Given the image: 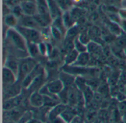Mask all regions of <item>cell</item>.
Returning <instances> with one entry per match:
<instances>
[{"mask_svg":"<svg viewBox=\"0 0 126 123\" xmlns=\"http://www.w3.org/2000/svg\"><path fill=\"white\" fill-rule=\"evenodd\" d=\"M36 65V61L32 58L23 59L19 64L17 79L22 81L34 70Z\"/></svg>","mask_w":126,"mask_h":123,"instance_id":"1","label":"cell"},{"mask_svg":"<svg viewBox=\"0 0 126 123\" xmlns=\"http://www.w3.org/2000/svg\"><path fill=\"white\" fill-rule=\"evenodd\" d=\"M16 30L29 43H39L42 42L41 41L42 40V35L37 31V29L29 28H25V27L18 25V27L16 28Z\"/></svg>","mask_w":126,"mask_h":123,"instance_id":"2","label":"cell"},{"mask_svg":"<svg viewBox=\"0 0 126 123\" xmlns=\"http://www.w3.org/2000/svg\"><path fill=\"white\" fill-rule=\"evenodd\" d=\"M7 37L18 49L21 50H25L26 49L25 39L16 29H14V28L9 29L7 32Z\"/></svg>","mask_w":126,"mask_h":123,"instance_id":"3","label":"cell"},{"mask_svg":"<svg viewBox=\"0 0 126 123\" xmlns=\"http://www.w3.org/2000/svg\"><path fill=\"white\" fill-rule=\"evenodd\" d=\"M46 87L48 91V96H50L53 98H56V96H58V95L65 87L64 84L59 78L46 84Z\"/></svg>","mask_w":126,"mask_h":123,"instance_id":"4","label":"cell"},{"mask_svg":"<svg viewBox=\"0 0 126 123\" xmlns=\"http://www.w3.org/2000/svg\"><path fill=\"white\" fill-rule=\"evenodd\" d=\"M2 73V81L3 87H6L15 84L17 81V75L7 67H3Z\"/></svg>","mask_w":126,"mask_h":123,"instance_id":"5","label":"cell"},{"mask_svg":"<svg viewBox=\"0 0 126 123\" xmlns=\"http://www.w3.org/2000/svg\"><path fill=\"white\" fill-rule=\"evenodd\" d=\"M18 25L29 28H35L36 29L39 27V24L36 21L33 17L28 16V15H22L19 18H18Z\"/></svg>","mask_w":126,"mask_h":123,"instance_id":"6","label":"cell"},{"mask_svg":"<svg viewBox=\"0 0 126 123\" xmlns=\"http://www.w3.org/2000/svg\"><path fill=\"white\" fill-rule=\"evenodd\" d=\"M4 98L8 100L16 96H18L21 93V86L19 84H16V82L11 86L4 87Z\"/></svg>","mask_w":126,"mask_h":123,"instance_id":"7","label":"cell"},{"mask_svg":"<svg viewBox=\"0 0 126 123\" xmlns=\"http://www.w3.org/2000/svg\"><path fill=\"white\" fill-rule=\"evenodd\" d=\"M20 6L24 15L33 17L38 13L37 5L35 2H21Z\"/></svg>","mask_w":126,"mask_h":123,"instance_id":"8","label":"cell"},{"mask_svg":"<svg viewBox=\"0 0 126 123\" xmlns=\"http://www.w3.org/2000/svg\"><path fill=\"white\" fill-rule=\"evenodd\" d=\"M29 103L33 107H41L45 104V97L39 91L33 92L29 98Z\"/></svg>","mask_w":126,"mask_h":123,"instance_id":"9","label":"cell"},{"mask_svg":"<svg viewBox=\"0 0 126 123\" xmlns=\"http://www.w3.org/2000/svg\"><path fill=\"white\" fill-rule=\"evenodd\" d=\"M67 109L66 105L64 104H57L54 107H53V109L50 111L49 115H48V118L50 120L54 121L57 117L60 116L62 115V113L64 112L65 110Z\"/></svg>","mask_w":126,"mask_h":123,"instance_id":"10","label":"cell"},{"mask_svg":"<svg viewBox=\"0 0 126 123\" xmlns=\"http://www.w3.org/2000/svg\"><path fill=\"white\" fill-rule=\"evenodd\" d=\"M79 90L77 87H68V104L71 106L77 105L78 101V96H79Z\"/></svg>","mask_w":126,"mask_h":123,"instance_id":"11","label":"cell"},{"mask_svg":"<svg viewBox=\"0 0 126 123\" xmlns=\"http://www.w3.org/2000/svg\"><path fill=\"white\" fill-rule=\"evenodd\" d=\"M59 79L64 84L65 87H71L74 83H75L76 78L67 72H61L59 74Z\"/></svg>","mask_w":126,"mask_h":123,"instance_id":"12","label":"cell"},{"mask_svg":"<svg viewBox=\"0 0 126 123\" xmlns=\"http://www.w3.org/2000/svg\"><path fill=\"white\" fill-rule=\"evenodd\" d=\"M90 60V56L89 54L86 52H82L79 53L77 60L73 65V67H85Z\"/></svg>","mask_w":126,"mask_h":123,"instance_id":"13","label":"cell"},{"mask_svg":"<svg viewBox=\"0 0 126 123\" xmlns=\"http://www.w3.org/2000/svg\"><path fill=\"white\" fill-rule=\"evenodd\" d=\"M47 2L49 11H50V15H51L53 20L59 17L60 16V8L59 7V5H57L55 0H47Z\"/></svg>","mask_w":126,"mask_h":123,"instance_id":"14","label":"cell"},{"mask_svg":"<svg viewBox=\"0 0 126 123\" xmlns=\"http://www.w3.org/2000/svg\"><path fill=\"white\" fill-rule=\"evenodd\" d=\"M21 102H22V98L19 95L14 98L5 100L4 101L3 107L5 110H11V109H13V108L16 107V106L19 105Z\"/></svg>","mask_w":126,"mask_h":123,"instance_id":"15","label":"cell"},{"mask_svg":"<svg viewBox=\"0 0 126 123\" xmlns=\"http://www.w3.org/2000/svg\"><path fill=\"white\" fill-rule=\"evenodd\" d=\"M79 54V53L75 49H74L73 50L68 51V54L65 56V64L67 65L74 64L75 63V61L77 60Z\"/></svg>","mask_w":126,"mask_h":123,"instance_id":"16","label":"cell"},{"mask_svg":"<svg viewBox=\"0 0 126 123\" xmlns=\"http://www.w3.org/2000/svg\"><path fill=\"white\" fill-rule=\"evenodd\" d=\"M62 20H63V23H64L65 28H72L73 27L74 21V19H73L71 14L68 11H66L65 13V14L63 15Z\"/></svg>","mask_w":126,"mask_h":123,"instance_id":"17","label":"cell"},{"mask_svg":"<svg viewBox=\"0 0 126 123\" xmlns=\"http://www.w3.org/2000/svg\"><path fill=\"white\" fill-rule=\"evenodd\" d=\"M5 21L7 25L11 26V27H14L16 25H18V18L15 15H14L12 13L8 14L5 16Z\"/></svg>","mask_w":126,"mask_h":123,"instance_id":"18","label":"cell"},{"mask_svg":"<svg viewBox=\"0 0 126 123\" xmlns=\"http://www.w3.org/2000/svg\"><path fill=\"white\" fill-rule=\"evenodd\" d=\"M74 49L79 52V53H82V52H86L88 50L87 46H85V44H84L83 43H82L79 37H76L74 39Z\"/></svg>","mask_w":126,"mask_h":123,"instance_id":"19","label":"cell"},{"mask_svg":"<svg viewBox=\"0 0 126 123\" xmlns=\"http://www.w3.org/2000/svg\"><path fill=\"white\" fill-rule=\"evenodd\" d=\"M60 116L64 119V121L66 123H70L74 119L75 115L73 112H71V110H68V109H66L64 112L62 113V115Z\"/></svg>","mask_w":126,"mask_h":123,"instance_id":"20","label":"cell"},{"mask_svg":"<svg viewBox=\"0 0 126 123\" xmlns=\"http://www.w3.org/2000/svg\"><path fill=\"white\" fill-rule=\"evenodd\" d=\"M82 93H83L84 98L85 99V102H88V101L90 102L93 99V98L94 97L91 87H90L88 86H86V87L82 91Z\"/></svg>","mask_w":126,"mask_h":123,"instance_id":"21","label":"cell"},{"mask_svg":"<svg viewBox=\"0 0 126 123\" xmlns=\"http://www.w3.org/2000/svg\"><path fill=\"white\" fill-rule=\"evenodd\" d=\"M60 9L66 10L71 6V2L70 0H55Z\"/></svg>","mask_w":126,"mask_h":123,"instance_id":"22","label":"cell"},{"mask_svg":"<svg viewBox=\"0 0 126 123\" xmlns=\"http://www.w3.org/2000/svg\"><path fill=\"white\" fill-rule=\"evenodd\" d=\"M116 46L121 49H125L126 47V35H119L116 41Z\"/></svg>","mask_w":126,"mask_h":123,"instance_id":"23","label":"cell"},{"mask_svg":"<svg viewBox=\"0 0 126 123\" xmlns=\"http://www.w3.org/2000/svg\"><path fill=\"white\" fill-rule=\"evenodd\" d=\"M5 4L11 7V8L16 5H18L21 3V0H4Z\"/></svg>","mask_w":126,"mask_h":123,"instance_id":"24","label":"cell"},{"mask_svg":"<svg viewBox=\"0 0 126 123\" xmlns=\"http://www.w3.org/2000/svg\"><path fill=\"white\" fill-rule=\"evenodd\" d=\"M51 33L53 34V37L56 39H60L61 38V35L62 34L57 28H56L55 27H52L51 28Z\"/></svg>","mask_w":126,"mask_h":123,"instance_id":"25","label":"cell"},{"mask_svg":"<svg viewBox=\"0 0 126 123\" xmlns=\"http://www.w3.org/2000/svg\"><path fill=\"white\" fill-rule=\"evenodd\" d=\"M119 110L120 111H122L123 113L126 112V100L121 101L119 105Z\"/></svg>","mask_w":126,"mask_h":123,"instance_id":"26","label":"cell"},{"mask_svg":"<svg viewBox=\"0 0 126 123\" xmlns=\"http://www.w3.org/2000/svg\"><path fill=\"white\" fill-rule=\"evenodd\" d=\"M119 15L121 17H122L123 20H126V10L123 9V10H120L119 12Z\"/></svg>","mask_w":126,"mask_h":123,"instance_id":"27","label":"cell"},{"mask_svg":"<svg viewBox=\"0 0 126 123\" xmlns=\"http://www.w3.org/2000/svg\"><path fill=\"white\" fill-rule=\"evenodd\" d=\"M21 2H35L36 0H21Z\"/></svg>","mask_w":126,"mask_h":123,"instance_id":"28","label":"cell"},{"mask_svg":"<svg viewBox=\"0 0 126 123\" xmlns=\"http://www.w3.org/2000/svg\"><path fill=\"white\" fill-rule=\"evenodd\" d=\"M124 52H125V57H126V47L124 49Z\"/></svg>","mask_w":126,"mask_h":123,"instance_id":"29","label":"cell"},{"mask_svg":"<svg viewBox=\"0 0 126 123\" xmlns=\"http://www.w3.org/2000/svg\"><path fill=\"white\" fill-rule=\"evenodd\" d=\"M124 93H125V94L126 95V85H125V92H124Z\"/></svg>","mask_w":126,"mask_h":123,"instance_id":"30","label":"cell"},{"mask_svg":"<svg viewBox=\"0 0 126 123\" xmlns=\"http://www.w3.org/2000/svg\"><path fill=\"white\" fill-rule=\"evenodd\" d=\"M118 123H125V122H122V121H121V122H119Z\"/></svg>","mask_w":126,"mask_h":123,"instance_id":"31","label":"cell"},{"mask_svg":"<svg viewBox=\"0 0 126 123\" xmlns=\"http://www.w3.org/2000/svg\"><path fill=\"white\" fill-rule=\"evenodd\" d=\"M27 123H32V121H29V122H28Z\"/></svg>","mask_w":126,"mask_h":123,"instance_id":"32","label":"cell"}]
</instances>
